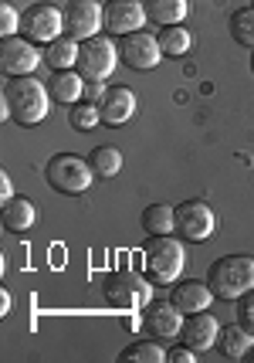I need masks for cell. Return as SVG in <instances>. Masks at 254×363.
I'll list each match as a JSON object with an SVG mask.
<instances>
[{
    "label": "cell",
    "instance_id": "obj_28",
    "mask_svg": "<svg viewBox=\"0 0 254 363\" xmlns=\"http://www.w3.org/2000/svg\"><path fill=\"white\" fill-rule=\"evenodd\" d=\"M21 31V11L14 4H0V38H11V34Z\"/></svg>",
    "mask_w": 254,
    "mask_h": 363
},
{
    "label": "cell",
    "instance_id": "obj_5",
    "mask_svg": "<svg viewBox=\"0 0 254 363\" xmlns=\"http://www.w3.org/2000/svg\"><path fill=\"white\" fill-rule=\"evenodd\" d=\"M102 296L112 309H139L153 302V282L136 272H109L102 282Z\"/></svg>",
    "mask_w": 254,
    "mask_h": 363
},
{
    "label": "cell",
    "instance_id": "obj_7",
    "mask_svg": "<svg viewBox=\"0 0 254 363\" xmlns=\"http://www.w3.org/2000/svg\"><path fill=\"white\" fill-rule=\"evenodd\" d=\"M21 34L31 38L34 45H51L64 34V11L54 7L48 0H37L31 4L24 14H21Z\"/></svg>",
    "mask_w": 254,
    "mask_h": 363
},
{
    "label": "cell",
    "instance_id": "obj_2",
    "mask_svg": "<svg viewBox=\"0 0 254 363\" xmlns=\"http://www.w3.org/2000/svg\"><path fill=\"white\" fill-rule=\"evenodd\" d=\"M187 252L173 235H149L143 241V275L153 285H173L183 272Z\"/></svg>",
    "mask_w": 254,
    "mask_h": 363
},
{
    "label": "cell",
    "instance_id": "obj_15",
    "mask_svg": "<svg viewBox=\"0 0 254 363\" xmlns=\"http://www.w3.org/2000/svg\"><path fill=\"white\" fill-rule=\"evenodd\" d=\"M217 333H221V323L210 316V313H193V316L183 319V330H180V340L187 343L190 350L204 353V350L217 347Z\"/></svg>",
    "mask_w": 254,
    "mask_h": 363
},
{
    "label": "cell",
    "instance_id": "obj_8",
    "mask_svg": "<svg viewBox=\"0 0 254 363\" xmlns=\"http://www.w3.org/2000/svg\"><path fill=\"white\" fill-rule=\"evenodd\" d=\"M45 62V51H37L31 38L24 34H11L0 41V68L7 79H21V75H34V68Z\"/></svg>",
    "mask_w": 254,
    "mask_h": 363
},
{
    "label": "cell",
    "instance_id": "obj_35",
    "mask_svg": "<svg viewBox=\"0 0 254 363\" xmlns=\"http://www.w3.org/2000/svg\"><path fill=\"white\" fill-rule=\"evenodd\" d=\"M251 75H254V48H251Z\"/></svg>",
    "mask_w": 254,
    "mask_h": 363
},
{
    "label": "cell",
    "instance_id": "obj_14",
    "mask_svg": "<svg viewBox=\"0 0 254 363\" xmlns=\"http://www.w3.org/2000/svg\"><path fill=\"white\" fill-rule=\"evenodd\" d=\"M170 299H173V306L183 313V316H193V313H204V309H210V302L217 299V296L210 292L207 279H204V282H197V279H176Z\"/></svg>",
    "mask_w": 254,
    "mask_h": 363
},
{
    "label": "cell",
    "instance_id": "obj_10",
    "mask_svg": "<svg viewBox=\"0 0 254 363\" xmlns=\"http://www.w3.org/2000/svg\"><path fill=\"white\" fill-rule=\"evenodd\" d=\"M98 28H105V7L98 0H68L64 7V34L75 41L96 38Z\"/></svg>",
    "mask_w": 254,
    "mask_h": 363
},
{
    "label": "cell",
    "instance_id": "obj_30",
    "mask_svg": "<svg viewBox=\"0 0 254 363\" xmlns=\"http://www.w3.org/2000/svg\"><path fill=\"white\" fill-rule=\"evenodd\" d=\"M105 92H109V85L105 82H98V79H85V92H81V102H102L105 99Z\"/></svg>",
    "mask_w": 254,
    "mask_h": 363
},
{
    "label": "cell",
    "instance_id": "obj_17",
    "mask_svg": "<svg viewBox=\"0 0 254 363\" xmlns=\"http://www.w3.org/2000/svg\"><path fill=\"white\" fill-rule=\"evenodd\" d=\"M48 92H51V102H58V106H75V102H81V92H85V79H81L75 68H64V72H51Z\"/></svg>",
    "mask_w": 254,
    "mask_h": 363
},
{
    "label": "cell",
    "instance_id": "obj_29",
    "mask_svg": "<svg viewBox=\"0 0 254 363\" xmlns=\"http://www.w3.org/2000/svg\"><path fill=\"white\" fill-rule=\"evenodd\" d=\"M238 323L248 333H254V289H248L238 299Z\"/></svg>",
    "mask_w": 254,
    "mask_h": 363
},
{
    "label": "cell",
    "instance_id": "obj_18",
    "mask_svg": "<svg viewBox=\"0 0 254 363\" xmlns=\"http://www.w3.org/2000/svg\"><path fill=\"white\" fill-rule=\"evenodd\" d=\"M0 218H4V228L7 231H28V228H34V221H37V207L28 201V197H11V201H4L0 204Z\"/></svg>",
    "mask_w": 254,
    "mask_h": 363
},
{
    "label": "cell",
    "instance_id": "obj_22",
    "mask_svg": "<svg viewBox=\"0 0 254 363\" xmlns=\"http://www.w3.org/2000/svg\"><path fill=\"white\" fill-rule=\"evenodd\" d=\"M143 231L146 235H173L176 231V207L170 204H149L143 211Z\"/></svg>",
    "mask_w": 254,
    "mask_h": 363
},
{
    "label": "cell",
    "instance_id": "obj_21",
    "mask_svg": "<svg viewBox=\"0 0 254 363\" xmlns=\"http://www.w3.org/2000/svg\"><path fill=\"white\" fill-rule=\"evenodd\" d=\"M79 48H81V41H75L71 34H62L58 41L45 45V62L51 65V72L75 68V62H79Z\"/></svg>",
    "mask_w": 254,
    "mask_h": 363
},
{
    "label": "cell",
    "instance_id": "obj_27",
    "mask_svg": "<svg viewBox=\"0 0 254 363\" xmlns=\"http://www.w3.org/2000/svg\"><path fill=\"white\" fill-rule=\"evenodd\" d=\"M231 38L244 48H254V7H241L231 14Z\"/></svg>",
    "mask_w": 254,
    "mask_h": 363
},
{
    "label": "cell",
    "instance_id": "obj_32",
    "mask_svg": "<svg viewBox=\"0 0 254 363\" xmlns=\"http://www.w3.org/2000/svg\"><path fill=\"white\" fill-rule=\"evenodd\" d=\"M11 197H14V184H11V177L7 174H0V204L11 201Z\"/></svg>",
    "mask_w": 254,
    "mask_h": 363
},
{
    "label": "cell",
    "instance_id": "obj_36",
    "mask_svg": "<svg viewBox=\"0 0 254 363\" xmlns=\"http://www.w3.org/2000/svg\"><path fill=\"white\" fill-rule=\"evenodd\" d=\"M251 7H254V0H251Z\"/></svg>",
    "mask_w": 254,
    "mask_h": 363
},
{
    "label": "cell",
    "instance_id": "obj_31",
    "mask_svg": "<svg viewBox=\"0 0 254 363\" xmlns=\"http://www.w3.org/2000/svg\"><path fill=\"white\" fill-rule=\"evenodd\" d=\"M166 363H197V350H190L187 343H183V347H173L166 353Z\"/></svg>",
    "mask_w": 254,
    "mask_h": 363
},
{
    "label": "cell",
    "instance_id": "obj_13",
    "mask_svg": "<svg viewBox=\"0 0 254 363\" xmlns=\"http://www.w3.org/2000/svg\"><path fill=\"white\" fill-rule=\"evenodd\" d=\"M149 14H146L143 0H109L105 4V28L112 34H132V31H143Z\"/></svg>",
    "mask_w": 254,
    "mask_h": 363
},
{
    "label": "cell",
    "instance_id": "obj_12",
    "mask_svg": "<svg viewBox=\"0 0 254 363\" xmlns=\"http://www.w3.org/2000/svg\"><path fill=\"white\" fill-rule=\"evenodd\" d=\"M183 313L173 306V299H153L143 309V330L153 340H176L183 330Z\"/></svg>",
    "mask_w": 254,
    "mask_h": 363
},
{
    "label": "cell",
    "instance_id": "obj_4",
    "mask_svg": "<svg viewBox=\"0 0 254 363\" xmlns=\"http://www.w3.org/2000/svg\"><path fill=\"white\" fill-rule=\"evenodd\" d=\"M45 177H48L51 190L68 194V197H81L85 190H92L96 170H92L88 157H79V153H58V157L48 160Z\"/></svg>",
    "mask_w": 254,
    "mask_h": 363
},
{
    "label": "cell",
    "instance_id": "obj_25",
    "mask_svg": "<svg viewBox=\"0 0 254 363\" xmlns=\"http://www.w3.org/2000/svg\"><path fill=\"white\" fill-rule=\"evenodd\" d=\"M88 163H92L96 177H102V180H112V177L122 170V153H119L115 146H109V143H102V146H96V150L88 153Z\"/></svg>",
    "mask_w": 254,
    "mask_h": 363
},
{
    "label": "cell",
    "instance_id": "obj_6",
    "mask_svg": "<svg viewBox=\"0 0 254 363\" xmlns=\"http://www.w3.org/2000/svg\"><path fill=\"white\" fill-rule=\"evenodd\" d=\"M119 65V45H112V38L105 34H96V38H85L79 48V62H75V72L81 79H98L105 82L112 79Z\"/></svg>",
    "mask_w": 254,
    "mask_h": 363
},
{
    "label": "cell",
    "instance_id": "obj_24",
    "mask_svg": "<svg viewBox=\"0 0 254 363\" xmlns=\"http://www.w3.org/2000/svg\"><path fill=\"white\" fill-rule=\"evenodd\" d=\"M159 48H163L166 58H183L193 48V34L187 31L183 24H170V28L159 31Z\"/></svg>",
    "mask_w": 254,
    "mask_h": 363
},
{
    "label": "cell",
    "instance_id": "obj_16",
    "mask_svg": "<svg viewBox=\"0 0 254 363\" xmlns=\"http://www.w3.org/2000/svg\"><path fill=\"white\" fill-rule=\"evenodd\" d=\"M98 112H102V123L105 126H122L136 116V95L126 85H112L105 99L98 102Z\"/></svg>",
    "mask_w": 254,
    "mask_h": 363
},
{
    "label": "cell",
    "instance_id": "obj_19",
    "mask_svg": "<svg viewBox=\"0 0 254 363\" xmlns=\"http://www.w3.org/2000/svg\"><path fill=\"white\" fill-rule=\"evenodd\" d=\"M146 14L153 24L159 28H170V24H183L187 21V11H190V4L187 0H143Z\"/></svg>",
    "mask_w": 254,
    "mask_h": 363
},
{
    "label": "cell",
    "instance_id": "obj_9",
    "mask_svg": "<svg viewBox=\"0 0 254 363\" xmlns=\"http://www.w3.org/2000/svg\"><path fill=\"white\" fill-rule=\"evenodd\" d=\"M119 62L129 65L132 72H149L163 62V48L159 38L149 31H132L119 38Z\"/></svg>",
    "mask_w": 254,
    "mask_h": 363
},
{
    "label": "cell",
    "instance_id": "obj_11",
    "mask_svg": "<svg viewBox=\"0 0 254 363\" xmlns=\"http://www.w3.org/2000/svg\"><path fill=\"white\" fill-rule=\"evenodd\" d=\"M214 228H217V218H214L210 204H204V201L176 204V231L183 241H207L214 235Z\"/></svg>",
    "mask_w": 254,
    "mask_h": 363
},
{
    "label": "cell",
    "instance_id": "obj_26",
    "mask_svg": "<svg viewBox=\"0 0 254 363\" xmlns=\"http://www.w3.org/2000/svg\"><path fill=\"white\" fill-rule=\"evenodd\" d=\"M102 123V112H98L96 102H75L71 109H68V126L75 129V133H88V129H96Z\"/></svg>",
    "mask_w": 254,
    "mask_h": 363
},
{
    "label": "cell",
    "instance_id": "obj_3",
    "mask_svg": "<svg viewBox=\"0 0 254 363\" xmlns=\"http://www.w3.org/2000/svg\"><path fill=\"white\" fill-rule=\"evenodd\" d=\"M207 285L217 299L238 302L248 289H254V258L251 255H224L207 269Z\"/></svg>",
    "mask_w": 254,
    "mask_h": 363
},
{
    "label": "cell",
    "instance_id": "obj_1",
    "mask_svg": "<svg viewBox=\"0 0 254 363\" xmlns=\"http://www.w3.org/2000/svg\"><path fill=\"white\" fill-rule=\"evenodd\" d=\"M11 119L17 126H37L45 123L48 116V106H51V92L45 82H37L34 75H21V79H11L4 85V99H0Z\"/></svg>",
    "mask_w": 254,
    "mask_h": 363
},
{
    "label": "cell",
    "instance_id": "obj_34",
    "mask_svg": "<svg viewBox=\"0 0 254 363\" xmlns=\"http://www.w3.org/2000/svg\"><path fill=\"white\" fill-rule=\"evenodd\" d=\"M248 363H254V347H251V350H248Z\"/></svg>",
    "mask_w": 254,
    "mask_h": 363
},
{
    "label": "cell",
    "instance_id": "obj_33",
    "mask_svg": "<svg viewBox=\"0 0 254 363\" xmlns=\"http://www.w3.org/2000/svg\"><path fill=\"white\" fill-rule=\"evenodd\" d=\"M0 313H4V316L11 313V292H7V289L0 292Z\"/></svg>",
    "mask_w": 254,
    "mask_h": 363
},
{
    "label": "cell",
    "instance_id": "obj_20",
    "mask_svg": "<svg viewBox=\"0 0 254 363\" xmlns=\"http://www.w3.org/2000/svg\"><path fill=\"white\" fill-rule=\"evenodd\" d=\"M254 333H248L244 326H221V333H217V347H221V353L227 357V360H248V350L254 347L251 343Z\"/></svg>",
    "mask_w": 254,
    "mask_h": 363
},
{
    "label": "cell",
    "instance_id": "obj_23",
    "mask_svg": "<svg viewBox=\"0 0 254 363\" xmlns=\"http://www.w3.org/2000/svg\"><path fill=\"white\" fill-rule=\"evenodd\" d=\"M166 353L170 350L159 347V340H139V343H129L122 353H119V360L122 363H166Z\"/></svg>",
    "mask_w": 254,
    "mask_h": 363
}]
</instances>
